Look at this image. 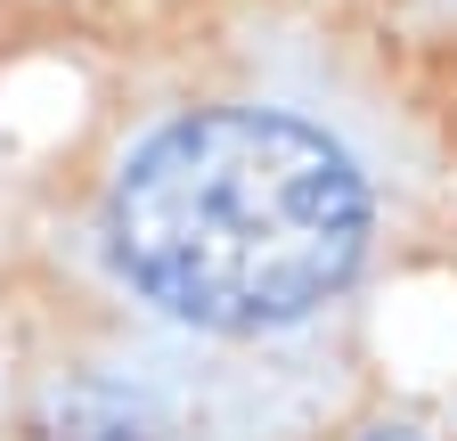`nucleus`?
<instances>
[{
  "mask_svg": "<svg viewBox=\"0 0 457 441\" xmlns=\"http://www.w3.org/2000/svg\"><path fill=\"white\" fill-rule=\"evenodd\" d=\"M98 237L114 279L155 311L212 336H262L360 279L368 180L303 115L212 106L131 147Z\"/></svg>",
  "mask_w": 457,
  "mask_h": 441,
  "instance_id": "nucleus-1",
  "label": "nucleus"
},
{
  "mask_svg": "<svg viewBox=\"0 0 457 441\" xmlns=\"http://www.w3.org/2000/svg\"><path fill=\"white\" fill-rule=\"evenodd\" d=\"M33 441H163V433H155L147 401L123 393V384H66Z\"/></svg>",
  "mask_w": 457,
  "mask_h": 441,
  "instance_id": "nucleus-2",
  "label": "nucleus"
},
{
  "mask_svg": "<svg viewBox=\"0 0 457 441\" xmlns=\"http://www.w3.org/2000/svg\"><path fill=\"white\" fill-rule=\"evenodd\" d=\"M368 441H425V433H417V425H376Z\"/></svg>",
  "mask_w": 457,
  "mask_h": 441,
  "instance_id": "nucleus-3",
  "label": "nucleus"
}]
</instances>
